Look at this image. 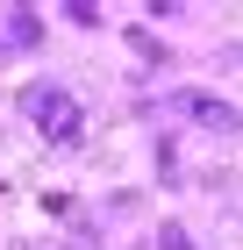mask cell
I'll return each instance as SVG.
<instances>
[{"mask_svg": "<svg viewBox=\"0 0 243 250\" xmlns=\"http://www.w3.org/2000/svg\"><path fill=\"white\" fill-rule=\"evenodd\" d=\"M22 115L36 122L50 143H72L79 136V100L65 93V86H50V79H36V86H22Z\"/></svg>", "mask_w": 243, "mask_h": 250, "instance_id": "6da1fadb", "label": "cell"}, {"mask_svg": "<svg viewBox=\"0 0 243 250\" xmlns=\"http://www.w3.org/2000/svg\"><path fill=\"white\" fill-rule=\"evenodd\" d=\"M165 107H172V115H186V122H200V129H222V136L243 122L236 107H229V100H215V93H193V86H179V93H172Z\"/></svg>", "mask_w": 243, "mask_h": 250, "instance_id": "7a4b0ae2", "label": "cell"}, {"mask_svg": "<svg viewBox=\"0 0 243 250\" xmlns=\"http://www.w3.org/2000/svg\"><path fill=\"white\" fill-rule=\"evenodd\" d=\"M157 250H193V236H186V229H165V243H157Z\"/></svg>", "mask_w": 243, "mask_h": 250, "instance_id": "3957f363", "label": "cell"}]
</instances>
